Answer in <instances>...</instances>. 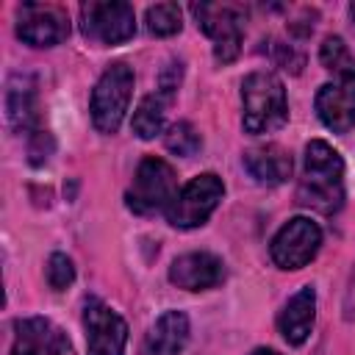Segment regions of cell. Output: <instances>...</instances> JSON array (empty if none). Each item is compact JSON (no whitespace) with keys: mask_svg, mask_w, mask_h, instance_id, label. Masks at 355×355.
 Segmentation results:
<instances>
[{"mask_svg":"<svg viewBox=\"0 0 355 355\" xmlns=\"http://www.w3.org/2000/svg\"><path fill=\"white\" fill-rule=\"evenodd\" d=\"M297 202L324 216L344 205V161L327 141L313 139L305 147V166L297 183Z\"/></svg>","mask_w":355,"mask_h":355,"instance_id":"1","label":"cell"},{"mask_svg":"<svg viewBox=\"0 0 355 355\" xmlns=\"http://www.w3.org/2000/svg\"><path fill=\"white\" fill-rule=\"evenodd\" d=\"M241 125L252 136L283 128L288 119L283 80L272 72H250L241 83Z\"/></svg>","mask_w":355,"mask_h":355,"instance_id":"2","label":"cell"},{"mask_svg":"<svg viewBox=\"0 0 355 355\" xmlns=\"http://www.w3.org/2000/svg\"><path fill=\"white\" fill-rule=\"evenodd\" d=\"M191 14L200 31L214 39V58L230 64L241 50L247 8L241 3H194Z\"/></svg>","mask_w":355,"mask_h":355,"instance_id":"3","label":"cell"},{"mask_svg":"<svg viewBox=\"0 0 355 355\" xmlns=\"http://www.w3.org/2000/svg\"><path fill=\"white\" fill-rule=\"evenodd\" d=\"M130 94H133V69L125 61L111 64L100 75L92 92V103H89L92 122L100 133H116L130 105Z\"/></svg>","mask_w":355,"mask_h":355,"instance_id":"4","label":"cell"},{"mask_svg":"<svg viewBox=\"0 0 355 355\" xmlns=\"http://www.w3.org/2000/svg\"><path fill=\"white\" fill-rule=\"evenodd\" d=\"M222 194H225V186H222V180H219L214 172H205V175L191 178V180L175 194V200L166 205V219H169V225H172V227H180V230L205 225L208 216L216 211Z\"/></svg>","mask_w":355,"mask_h":355,"instance_id":"5","label":"cell"},{"mask_svg":"<svg viewBox=\"0 0 355 355\" xmlns=\"http://www.w3.org/2000/svg\"><path fill=\"white\" fill-rule=\"evenodd\" d=\"M175 186H178V178H175V169L164 161V158H144L139 166H136V175H133V183L125 194L128 200V208L136 211V214H153L158 208L166 211V205L175 200Z\"/></svg>","mask_w":355,"mask_h":355,"instance_id":"6","label":"cell"},{"mask_svg":"<svg viewBox=\"0 0 355 355\" xmlns=\"http://www.w3.org/2000/svg\"><path fill=\"white\" fill-rule=\"evenodd\" d=\"M80 28H83V36L97 44H119L133 36L136 14H133V6L122 0H111V3L94 0L80 6Z\"/></svg>","mask_w":355,"mask_h":355,"instance_id":"7","label":"cell"},{"mask_svg":"<svg viewBox=\"0 0 355 355\" xmlns=\"http://www.w3.org/2000/svg\"><path fill=\"white\" fill-rule=\"evenodd\" d=\"M322 247V230L308 216L288 219L272 239V261L280 269H302Z\"/></svg>","mask_w":355,"mask_h":355,"instance_id":"8","label":"cell"},{"mask_svg":"<svg viewBox=\"0 0 355 355\" xmlns=\"http://www.w3.org/2000/svg\"><path fill=\"white\" fill-rule=\"evenodd\" d=\"M83 327H86V355H125L128 324L105 302L94 297L86 300Z\"/></svg>","mask_w":355,"mask_h":355,"instance_id":"9","label":"cell"},{"mask_svg":"<svg viewBox=\"0 0 355 355\" xmlns=\"http://www.w3.org/2000/svg\"><path fill=\"white\" fill-rule=\"evenodd\" d=\"M17 36L33 47H53L69 36V17L58 6L25 3L17 11Z\"/></svg>","mask_w":355,"mask_h":355,"instance_id":"10","label":"cell"},{"mask_svg":"<svg viewBox=\"0 0 355 355\" xmlns=\"http://www.w3.org/2000/svg\"><path fill=\"white\" fill-rule=\"evenodd\" d=\"M11 355H72V344L50 319L28 316L14 324Z\"/></svg>","mask_w":355,"mask_h":355,"instance_id":"11","label":"cell"},{"mask_svg":"<svg viewBox=\"0 0 355 355\" xmlns=\"http://www.w3.org/2000/svg\"><path fill=\"white\" fill-rule=\"evenodd\" d=\"M316 114L333 133H347L355 125V72L338 75L316 92Z\"/></svg>","mask_w":355,"mask_h":355,"instance_id":"12","label":"cell"},{"mask_svg":"<svg viewBox=\"0 0 355 355\" xmlns=\"http://www.w3.org/2000/svg\"><path fill=\"white\" fill-rule=\"evenodd\" d=\"M6 119L17 133L39 130V92L36 78L28 72H14L6 86Z\"/></svg>","mask_w":355,"mask_h":355,"instance_id":"13","label":"cell"},{"mask_svg":"<svg viewBox=\"0 0 355 355\" xmlns=\"http://www.w3.org/2000/svg\"><path fill=\"white\" fill-rule=\"evenodd\" d=\"M169 280L186 291H208L225 280V263L214 252H186L172 261Z\"/></svg>","mask_w":355,"mask_h":355,"instance_id":"14","label":"cell"},{"mask_svg":"<svg viewBox=\"0 0 355 355\" xmlns=\"http://www.w3.org/2000/svg\"><path fill=\"white\" fill-rule=\"evenodd\" d=\"M244 169L261 186H280L291 178L294 158L280 144H258L244 153Z\"/></svg>","mask_w":355,"mask_h":355,"instance_id":"15","label":"cell"},{"mask_svg":"<svg viewBox=\"0 0 355 355\" xmlns=\"http://www.w3.org/2000/svg\"><path fill=\"white\" fill-rule=\"evenodd\" d=\"M313 319H316V291L313 286H302L280 311L277 316V327L283 333V338L294 347L305 344V338L313 330Z\"/></svg>","mask_w":355,"mask_h":355,"instance_id":"16","label":"cell"},{"mask_svg":"<svg viewBox=\"0 0 355 355\" xmlns=\"http://www.w3.org/2000/svg\"><path fill=\"white\" fill-rule=\"evenodd\" d=\"M189 341V319L180 311H166L147 333V355H178Z\"/></svg>","mask_w":355,"mask_h":355,"instance_id":"17","label":"cell"},{"mask_svg":"<svg viewBox=\"0 0 355 355\" xmlns=\"http://www.w3.org/2000/svg\"><path fill=\"white\" fill-rule=\"evenodd\" d=\"M172 97L161 94V92H153L147 94L139 108L133 111V119H130V128L139 139H155L161 130H164V122H166V108H169Z\"/></svg>","mask_w":355,"mask_h":355,"instance_id":"18","label":"cell"},{"mask_svg":"<svg viewBox=\"0 0 355 355\" xmlns=\"http://www.w3.org/2000/svg\"><path fill=\"white\" fill-rule=\"evenodd\" d=\"M147 31L153 36H175L183 28V14L178 3H155L147 8Z\"/></svg>","mask_w":355,"mask_h":355,"instance_id":"19","label":"cell"},{"mask_svg":"<svg viewBox=\"0 0 355 355\" xmlns=\"http://www.w3.org/2000/svg\"><path fill=\"white\" fill-rule=\"evenodd\" d=\"M319 58H322V67H324L327 72H333L336 78L355 72V58H352V53H349V47L344 44L341 36H327V39L322 42Z\"/></svg>","mask_w":355,"mask_h":355,"instance_id":"20","label":"cell"},{"mask_svg":"<svg viewBox=\"0 0 355 355\" xmlns=\"http://www.w3.org/2000/svg\"><path fill=\"white\" fill-rule=\"evenodd\" d=\"M164 141H166V150H172L180 158H189V155H194L200 150V133L194 130L191 122H175L166 130Z\"/></svg>","mask_w":355,"mask_h":355,"instance_id":"21","label":"cell"},{"mask_svg":"<svg viewBox=\"0 0 355 355\" xmlns=\"http://www.w3.org/2000/svg\"><path fill=\"white\" fill-rule=\"evenodd\" d=\"M44 275H47L50 288L64 291V288L75 280V266H72V261H69L64 252H53V255L47 258V269H44Z\"/></svg>","mask_w":355,"mask_h":355,"instance_id":"22","label":"cell"},{"mask_svg":"<svg viewBox=\"0 0 355 355\" xmlns=\"http://www.w3.org/2000/svg\"><path fill=\"white\" fill-rule=\"evenodd\" d=\"M50 153H53V136L47 133V130H36V133H31V139H28V155H31V164H44L47 158H50Z\"/></svg>","mask_w":355,"mask_h":355,"instance_id":"23","label":"cell"},{"mask_svg":"<svg viewBox=\"0 0 355 355\" xmlns=\"http://www.w3.org/2000/svg\"><path fill=\"white\" fill-rule=\"evenodd\" d=\"M180 78H183V67L180 61H169L164 69H161V78H158V92L166 94V97H175V89L180 86Z\"/></svg>","mask_w":355,"mask_h":355,"instance_id":"24","label":"cell"},{"mask_svg":"<svg viewBox=\"0 0 355 355\" xmlns=\"http://www.w3.org/2000/svg\"><path fill=\"white\" fill-rule=\"evenodd\" d=\"M277 64H280L283 69L300 72L305 61H302V55H300V53H294V50H291V44H277Z\"/></svg>","mask_w":355,"mask_h":355,"instance_id":"25","label":"cell"},{"mask_svg":"<svg viewBox=\"0 0 355 355\" xmlns=\"http://www.w3.org/2000/svg\"><path fill=\"white\" fill-rule=\"evenodd\" d=\"M252 355H280V352H275V349H255Z\"/></svg>","mask_w":355,"mask_h":355,"instance_id":"26","label":"cell"},{"mask_svg":"<svg viewBox=\"0 0 355 355\" xmlns=\"http://www.w3.org/2000/svg\"><path fill=\"white\" fill-rule=\"evenodd\" d=\"M349 14H352V17H355V3H352V6H349Z\"/></svg>","mask_w":355,"mask_h":355,"instance_id":"27","label":"cell"}]
</instances>
